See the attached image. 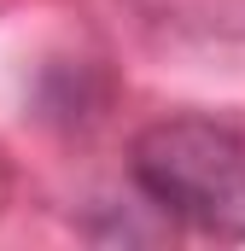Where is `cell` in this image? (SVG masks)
<instances>
[{"label": "cell", "mask_w": 245, "mask_h": 251, "mask_svg": "<svg viewBox=\"0 0 245 251\" xmlns=\"http://www.w3.org/2000/svg\"><path fill=\"white\" fill-rule=\"evenodd\" d=\"M128 176L146 204L204 240H245V123L175 111L134 134Z\"/></svg>", "instance_id": "cell-1"}]
</instances>
